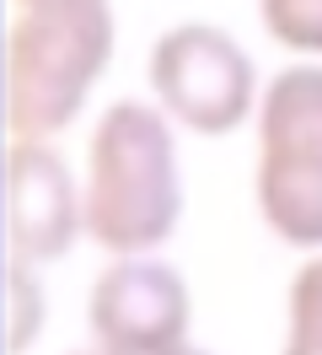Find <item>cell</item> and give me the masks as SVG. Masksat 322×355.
Listing matches in <instances>:
<instances>
[{"mask_svg": "<svg viewBox=\"0 0 322 355\" xmlns=\"http://www.w3.org/2000/svg\"><path fill=\"white\" fill-rule=\"evenodd\" d=\"M86 237L124 259L156 253L183 221V173L177 135L161 103H113L86 140Z\"/></svg>", "mask_w": 322, "mask_h": 355, "instance_id": "1", "label": "cell"}, {"mask_svg": "<svg viewBox=\"0 0 322 355\" xmlns=\"http://www.w3.org/2000/svg\"><path fill=\"white\" fill-rule=\"evenodd\" d=\"M113 60V11H21L6 33V124L17 140H54L75 124Z\"/></svg>", "mask_w": 322, "mask_h": 355, "instance_id": "2", "label": "cell"}, {"mask_svg": "<svg viewBox=\"0 0 322 355\" xmlns=\"http://www.w3.org/2000/svg\"><path fill=\"white\" fill-rule=\"evenodd\" d=\"M253 200L263 226L301 253H322V65H285L258 97Z\"/></svg>", "mask_w": 322, "mask_h": 355, "instance_id": "3", "label": "cell"}, {"mask_svg": "<svg viewBox=\"0 0 322 355\" xmlns=\"http://www.w3.org/2000/svg\"><path fill=\"white\" fill-rule=\"evenodd\" d=\"M145 76L167 119L193 135H236L263 97L253 54L210 22H183L161 33L150 44Z\"/></svg>", "mask_w": 322, "mask_h": 355, "instance_id": "4", "label": "cell"}, {"mask_svg": "<svg viewBox=\"0 0 322 355\" xmlns=\"http://www.w3.org/2000/svg\"><path fill=\"white\" fill-rule=\"evenodd\" d=\"M91 339L107 355H167L188 339L193 296L183 269L150 253H124L97 275L86 302Z\"/></svg>", "mask_w": 322, "mask_h": 355, "instance_id": "5", "label": "cell"}, {"mask_svg": "<svg viewBox=\"0 0 322 355\" xmlns=\"http://www.w3.org/2000/svg\"><path fill=\"white\" fill-rule=\"evenodd\" d=\"M86 237L81 183L48 140H17L6 151V248L27 264L64 259Z\"/></svg>", "mask_w": 322, "mask_h": 355, "instance_id": "6", "label": "cell"}, {"mask_svg": "<svg viewBox=\"0 0 322 355\" xmlns=\"http://www.w3.org/2000/svg\"><path fill=\"white\" fill-rule=\"evenodd\" d=\"M279 355H322V253H312L290 280Z\"/></svg>", "mask_w": 322, "mask_h": 355, "instance_id": "7", "label": "cell"}, {"mask_svg": "<svg viewBox=\"0 0 322 355\" xmlns=\"http://www.w3.org/2000/svg\"><path fill=\"white\" fill-rule=\"evenodd\" d=\"M38 334H43L38 264H27V259H17V253H6V350L27 355Z\"/></svg>", "mask_w": 322, "mask_h": 355, "instance_id": "8", "label": "cell"}, {"mask_svg": "<svg viewBox=\"0 0 322 355\" xmlns=\"http://www.w3.org/2000/svg\"><path fill=\"white\" fill-rule=\"evenodd\" d=\"M258 17L279 49L322 60V0H258Z\"/></svg>", "mask_w": 322, "mask_h": 355, "instance_id": "9", "label": "cell"}, {"mask_svg": "<svg viewBox=\"0 0 322 355\" xmlns=\"http://www.w3.org/2000/svg\"><path fill=\"white\" fill-rule=\"evenodd\" d=\"M21 11H81V6H107V0H17Z\"/></svg>", "mask_w": 322, "mask_h": 355, "instance_id": "10", "label": "cell"}, {"mask_svg": "<svg viewBox=\"0 0 322 355\" xmlns=\"http://www.w3.org/2000/svg\"><path fill=\"white\" fill-rule=\"evenodd\" d=\"M167 355H210V350H199V345H188V339H183V345H172Z\"/></svg>", "mask_w": 322, "mask_h": 355, "instance_id": "11", "label": "cell"}, {"mask_svg": "<svg viewBox=\"0 0 322 355\" xmlns=\"http://www.w3.org/2000/svg\"><path fill=\"white\" fill-rule=\"evenodd\" d=\"M70 355H107V350H102V345H91V350H70Z\"/></svg>", "mask_w": 322, "mask_h": 355, "instance_id": "12", "label": "cell"}]
</instances>
